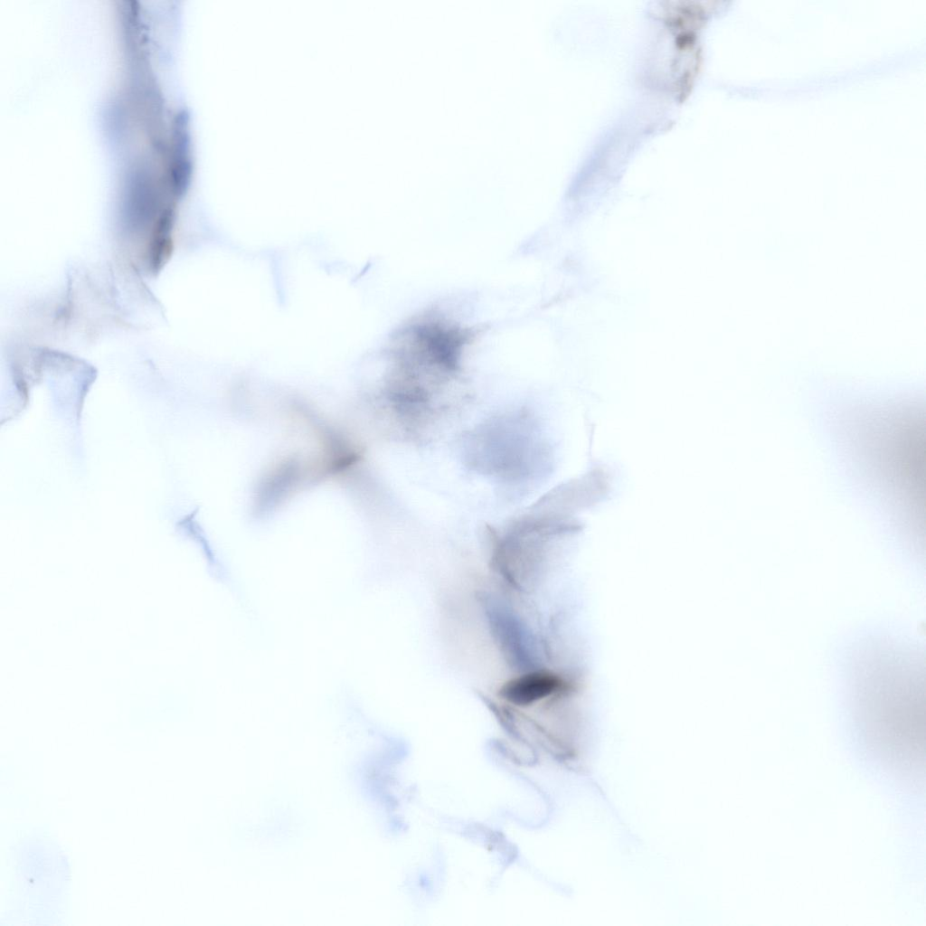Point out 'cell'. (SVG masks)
I'll return each mask as SVG.
<instances>
[{
  "instance_id": "6da1fadb",
  "label": "cell",
  "mask_w": 926,
  "mask_h": 926,
  "mask_svg": "<svg viewBox=\"0 0 926 926\" xmlns=\"http://www.w3.org/2000/svg\"><path fill=\"white\" fill-rule=\"evenodd\" d=\"M845 701L857 723L879 739L917 738L924 713V656L894 638L871 636L846 657Z\"/></svg>"
},
{
  "instance_id": "7a4b0ae2",
  "label": "cell",
  "mask_w": 926,
  "mask_h": 926,
  "mask_svg": "<svg viewBox=\"0 0 926 926\" xmlns=\"http://www.w3.org/2000/svg\"><path fill=\"white\" fill-rule=\"evenodd\" d=\"M562 685L556 675L536 671L508 680L500 687L498 695L515 705L527 706L553 694Z\"/></svg>"
}]
</instances>
